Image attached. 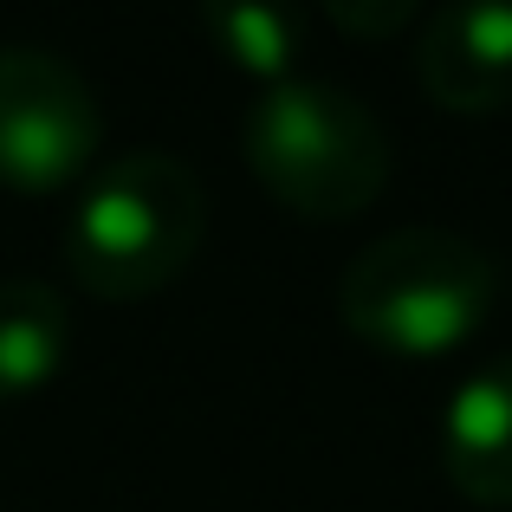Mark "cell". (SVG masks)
<instances>
[{"mask_svg": "<svg viewBox=\"0 0 512 512\" xmlns=\"http://www.w3.org/2000/svg\"><path fill=\"white\" fill-rule=\"evenodd\" d=\"M500 299V260L454 227H396L338 279V318L357 344L402 363L454 357Z\"/></svg>", "mask_w": 512, "mask_h": 512, "instance_id": "obj_1", "label": "cell"}, {"mask_svg": "<svg viewBox=\"0 0 512 512\" xmlns=\"http://www.w3.org/2000/svg\"><path fill=\"white\" fill-rule=\"evenodd\" d=\"M208 234L201 175L169 150H130L85 182L65 221V273L104 305L175 286Z\"/></svg>", "mask_w": 512, "mask_h": 512, "instance_id": "obj_2", "label": "cell"}, {"mask_svg": "<svg viewBox=\"0 0 512 512\" xmlns=\"http://www.w3.org/2000/svg\"><path fill=\"white\" fill-rule=\"evenodd\" d=\"M247 169L299 221H350L389 188V130L357 91L325 78L266 85L240 130Z\"/></svg>", "mask_w": 512, "mask_h": 512, "instance_id": "obj_3", "label": "cell"}, {"mask_svg": "<svg viewBox=\"0 0 512 512\" xmlns=\"http://www.w3.org/2000/svg\"><path fill=\"white\" fill-rule=\"evenodd\" d=\"M104 111L72 59L46 46H0V188L59 195L98 163Z\"/></svg>", "mask_w": 512, "mask_h": 512, "instance_id": "obj_4", "label": "cell"}, {"mask_svg": "<svg viewBox=\"0 0 512 512\" xmlns=\"http://www.w3.org/2000/svg\"><path fill=\"white\" fill-rule=\"evenodd\" d=\"M422 91L454 117L512 111V0H448L415 46Z\"/></svg>", "mask_w": 512, "mask_h": 512, "instance_id": "obj_5", "label": "cell"}, {"mask_svg": "<svg viewBox=\"0 0 512 512\" xmlns=\"http://www.w3.org/2000/svg\"><path fill=\"white\" fill-rule=\"evenodd\" d=\"M441 474L474 506H512V350L454 383L441 409Z\"/></svg>", "mask_w": 512, "mask_h": 512, "instance_id": "obj_6", "label": "cell"}, {"mask_svg": "<svg viewBox=\"0 0 512 512\" xmlns=\"http://www.w3.org/2000/svg\"><path fill=\"white\" fill-rule=\"evenodd\" d=\"M72 357V312L46 279H0V402L33 396Z\"/></svg>", "mask_w": 512, "mask_h": 512, "instance_id": "obj_7", "label": "cell"}, {"mask_svg": "<svg viewBox=\"0 0 512 512\" xmlns=\"http://www.w3.org/2000/svg\"><path fill=\"white\" fill-rule=\"evenodd\" d=\"M201 26L234 72L260 85L299 78L305 59V0H201Z\"/></svg>", "mask_w": 512, "mask_h": 512, "instance_id": "obj_8", "label": "cell"}, {"mask_svg": "<svg viewBox=\"0 0 512 512\" xmlns=\"http://www.w3.org/2000/svg\"><path fill=\"white\" fill-rule=\"evenodd\" d=\"M318 7H325V20L350 39H389L422 13V0H318Z\"/></svg>", "mask_w": 512, "mask_h": 512, "instance_id": "obj_9", "label": "cell"}]
</instances>
